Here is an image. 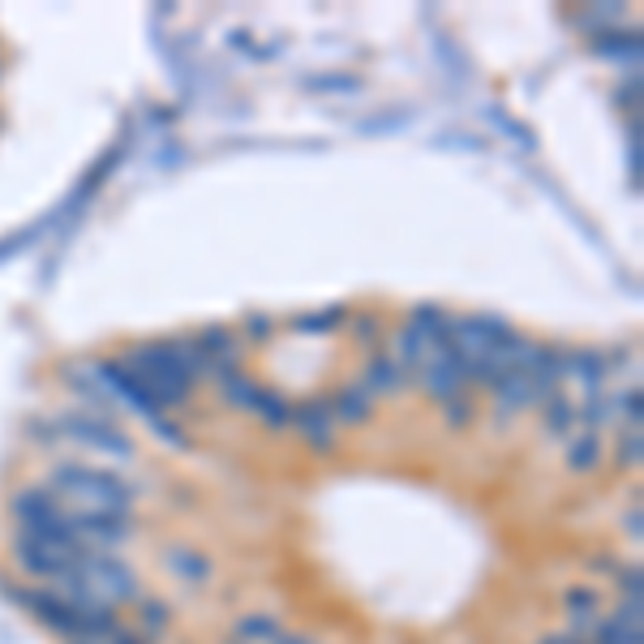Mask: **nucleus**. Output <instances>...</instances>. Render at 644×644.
<instances>
[{"mask_svg":"<svg viewBox=\"0 0 644 644\" xmlns=\"http://www.w3.org/2000/svg\"><path fill=\"white\" fill-rule=\"evenodd\" d=\"M52 498L61 503L65 516H108V520H121L129 516V485L104 469H90V464H65L56 469L52 477Z\"/></svg>","mask_w":644,"mask_h":644,"instance_id":"nucleus-1","label":"nucleus"},{"mask_svg":"<svg viewBox=\"0 0 644 644\" xmlns=\"http://www.w3.org/2000/svg\"><path fill=\"white\" fill-rule=\"evenodd\" d=\"M507 340H512V331L498 319L447 322V348H451V357H460V362L469 365V374H477V365H482L498 344H507Z\"/></svg>","mask_w":644,"mask_h":644,"instance_id":"nucleus-2","label":"nucleus"},{"mask_svg":"<svg viewBox=\"0 0 644 644\" xmlns=\"http://www.w3.org/2000/svg\"><path fill=\"white\" fill-rule=\"evenodd\" d=\"M396 353H400L396 365H408V369L426 374L439 357H447V322L434 310H417V319L400 331V348Z\"/></svg>","mask_w":644,"mask_h":644,"instance_id":"nucleus-3","label":"nucleus"},{"mask_svg":"<svg viewBox=\"0 0 644 644\" xmlns=\"http://www.w3.org/2000/svg\"><path fill=\"white\" fill-rule=\"evenodd\" d=\"M82 559L78 546H69V541H47V537H26V533H18V564L26 567L31 576H40V580H65L69 576V567Z\"/></svg>","mask_w":644,"mask_h":644,"instance_id":"nucleus-4","label":"nucleus"},{"mask_svg":"<svg viewBox=\"0 0 644 644\" xmlns=\"http://www.w3.org/2000/svg\"><path fill=\"white\" fill-rule=\"evenodd\" d=\"M65 434L82 447H95V451H108V455H129V439L121 430H112V421L104 417H65Z\"/></svg>","mask_w":644,"mask_h":644,"instance_id":"nucleus-5","label":"nucleus"},{"mask_svg":"<svg viewBox=\"0 0 644 644\" xmlns=\"http://www.w3.org/2000/svg\"><path fill=\"white\" fill-rule=\"evenodd\" d=\"M469 378H473V374H469V365L460 362V357H451V348H447V357H439V362L421 374L426 391H430V396H439V400H455V396L464 391V383H469Z\"/></svg>","mask_w":644,"mask_h":644,"instance_id":"nucleus-6","label":"nucleus"},{"mask_svg":"<svg viewBox=\"0 0 644 644\" xmlns=\"http://www.w3.org/2000/svg\"><path fill=\"white\" fill-rule=\"evenodd\" d=\"M369 396H383V391H400V365L387 362V357H374L369 369H365V383H362Z\"/></svg>","mask_w":644,"mask_h":644,"instance_id":"nucleus-7","label":"nucleus"},{"mask_svg":"<svg viewBox=\"0 0 644 644\" xmlns=\"http://www.w3.org/2000/svg\"><path fill=\"white\" fill-rule=\"evenodd\" d=\"M314 443H331V412L322 408V404H310V408H301V417H292Z\"/></svg>","mask_w":644,"mask_h":644,"instance_id":"nucleus-8","label":"nucleus"},{"mask_svg":"<svg viewBox=\"0 0 644 644\" xmlns=\"http://www.w3.org/2000/svg\"><path fill=\"white\" fill-rule=\"evenodd\" d=\"M365 412H369V391H365V387L340 391V400H335V417H340V421H362Z\"/></svg>","mask_w":644,"mask_h":644,"instance_id":"nucleus-9","label":"nucleus"},{"mask_svg":"<svg viewBox=\"0 0 644 644\" xmlns=\"http://www.w3.org/2000/svg\"><path fill=\"white\" fill-rule=\"evenodd\" d=\"M550 408H546V412H550V417H546V426H550V434H571V421H576V417H571V404L564 400V396H550Z\"/></svg>","mask_w":644,"mask_h":644,"instance_id":"nucleus-10","label":"nucleus"},{"mask_svg":"<svg viewBox=\"0 0 644 644\" xmlns=\"http://www.w3.org/2000/svg\"><path fill=\"white\" fill-rule=\"evenodd\" d=\"M598 434H584V439H576V447H571V455H567V464L571 469H589V464H598Z\"/></svg>","mask_w":644,"mask_h":644,"instance_id":"nucleus-11","label":"nucleus"},{"mask_svg":"<svg viewBox=\"0 0 644 644\" xmlns=\"http://www.w3.org/2000/svg\"><path fill=\"white\" fill-rule=\"evenodd\" d=\"M242 636H245V641H254V636H271V641H276V636H280V627H276L271 619H245Z\"/></svg>","mask_w":644,"mask_h":644,"instance_id":"nucleus-12","label":"nucleus"},{"mask_svg":"<svg viewBox=\"0 0 644 644\" xmlns=\"http://www.w3.org/2000/svg\"><path fill=\"white\" fill-rule=\"evenodd\" d=\"M78 644H142L138 636H129L121 627H108V632H99V636H90V641H78Z\"/></svg>","mask_w":644,"mask_h":644,"instance_id":"nucleus-13","label":"nucleus"},{"mask_svg":"<svg viewBox=\"0 0 644 644\" xmlns=\"http://www.w3.org/2000/svg\"><path fill=\"white\" fill-rule=\"evenodd\" d=\"M172 571H176V576H181V571H185V576H202V564H194L190 555H176V559H172Z\"/></svg>","mask_w":644,"mask_h":644,"instance_id":"nucleus-14","label":"nucleus"},{"mask_svg":"<svg viewBox=\"0 0 644 644\" xmlns=\"http://www.w3.org/2000/svg\"><path fill=\"white\" fill-rule=\"evenodd\" d=\"M276 644H310V641H297V636H276Z\"/></svg>","mask_w":644,"mask_h":644,"instance_id":"nucleus-15","label":"nucleus"}]
</instances>
